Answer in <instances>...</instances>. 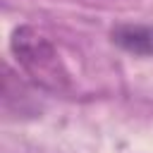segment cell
<instances>
[{
  "label": "cell",
  "instance_id": "6da1fadb",
  "mask_svg": "<svg viewBox=\"0 0 153 153\" xmlns=\"http://www.w3.org/2000/svg\"><path fill=\"white\" fill-rule=\"evenodd\" d=\"M12 55L19 62L22 72L41 88L60 93L69 86V74L65 69V62L60 60L57 48L33 26H19L12 33L10 41Z\"/></svg>",
  "mask_w": 153,
  "mask_h": 153
},
{
  "label": "cell",
  "instance_id": "7a4b0ae2",
  "mask_svg": "<svg viewBox=\"0 0 153 153\" xmlns=\"http://www.w3.org/2000/svg\"><path fill=\"white\" fill-rule=\"evenodd\" d=\"M110 38L117 48L131 55L153 57V24H117Z\"/></svg>",
  "mask_w": 153,
  "mask_h": 153
}]
</instances>
